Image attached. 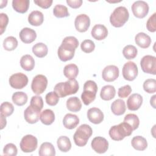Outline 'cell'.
Here are the masks:
<instances>
[{"label": "cell", "mask_w": 156, "mask_h": 156, "mask_svg": "<svg viewBox=\"0 0 156 156\" xmlns=\"http://www.w3.org/2000/svg\"><path fill=\"white\" fill-rule=\"evenodd\" d=\"M132 10L134 16L138 18H144L149 12V5L143 1H136L132 5Z\"/></svg>", "instance_id": "cell-9"}, {"label": "cell", "mask_w": 156, "mask_h": 156, "mask_svg": "<svg viewBox=\"0 0 156 156\" xmlns=\"http://www.w3.org/2000/svg\"><path fill=\"white\" fill-rule=\"evenodd\" d=\"M132 92V88L130 85H126L121 87L118 89V94L119 98H127Z\"/></svg>", "instance_id": "cell-46"}, {"label": "cell", "mask_w": 156, "mask_h": 156, "mask_svg": "<svg viewBox=\"0 0 156 156\" xmlns=\"http://www.w3.org/2000/svg\"><path fill=\"white\" fill-rule=\"evenodd\" d=\"M83 90H89L93 91L96 93H97L98 91V86L96 83L94 81L89 80L85 82V83L83 85Z\"/></svg>", "instance_id": "cell-49"}, {"label": "cell", "mask_w": 156, "mask_h": 156, "mask_svg": "<svg viewBox=\"0 0 156 156\" xmlns=\"http://www.w3.org/2000/svg\"><path fill=\"white\" fill-rule=\"evenodd\" d=\"M138 68L133 62H128L126 63L122 68L123 77L129 81H132L135 79L138 75Z\"/></svg>", "instance_id": "cell-10"}, {"label": "cell", "mask_w": 156, "mask_h": 156, "mask_svg": "<svg viewBox=\"0 0 156 156\" xmlns=\"http://www.w3.org/2000/svg\"><path fill=\"white\" fill-rule=\"evenodd\" d=\"M20 65L26 71H32L35 66V60L30 55L26 54L21 58Z\"/></svg>", "instance_id": "cell-26"}, {"label": "cell", "mask_w": 156, "mask_h": 156, "mask_svg": "<svg viewBox=\"0 0 156 156\" xmlns=\"http://www.w3.org/2000/svg\"><path fill=\"white\" fill-rule=\"evenodd\" d=\"M92 133V129L89 125L86 124L80 125L77 129L73 136L75 144L79 147H83L85 146Z\"/></svg>", "instance_id": "cell-3"}, {"label": "cell", "mask_w": 156, "mask_h": 156, "mask_svg": "<svg viewBox=\"0 0 156 156\" xmlns=\"http://www.w3.org/2000/svg\"><path fill=\"white\" fill-rule=\"evenodd\" d=\"M136 44L141 48H147L151 43V37L144 32H140L135 37Z\"/></svg>", "instance_id": "cell-21"}, {"label": "cell", "mask_w": 156, "mask_h": 156, "mask_svg": "<svg viewBox=\"0 0 156 156\" xmlns=\"http://www.w3.org/2000/svg\"><path fill=\"white\" fill-rule=\"evenodd\" d=\"M14 104L18 106L24 105L27 101V95L23 91H17L13 94L12 97Z\"/></svg>", "instance_id": "cell-34"}, {"label": "cell", "mask_w": 156, "mask_h": 156, "mask_svg": "<svg viewBox=\"0 0 156 156\" xmlns=\"http://www.w3.org/2000/svg\"><path fill=\"white\" fill-rule=\"evenodd\" d=\"M124 122H126L130 125L133 130H136L140 124V120L138 117L136 115L132 113L126 115L124 117Z\"/></svg>", "instance_id": "cell-39"}, {"label": "cell", "mask_w": 156, "mask_h": 156, "mask_svg": "<svg viewBox=\"0 0 156 156\" xmlns=\"http://www.w3.org/2000/svg\"><path fill=\"white\" fill-rule=\"evenodd\" d=\"M10 86L15 89H22L28 83V78L26 75L21 73H15L9 78Z\"/></svg>", "instance_id": "cell-8"}, {"label": "cell", "mask_w": 156, "mask_h": 156, "mask_svg": "<svg viewBox=\"0 0 156 156\" xmlns=\"http://www.w3.org/2000/svg\"><path fill=\"white\" fill-rule=\"evenodd\" d=\"M140 65L143 72L153 75L156 74V57L147 55L142 57Z\"/></svg>", "instance_id": "cell-6"}, {"label": "cell", "mask_w": 156, "mask_h": 156, "mask_svg": "<svg viewBox=\"0 0 156 156\" xmlns=\"http://www.w3.org/2000/svg\"><path fill=\"white\" fill-rule=\"evenodd\" d=\"M9 23V18L7 14L1 13H0V29H1V35L3 34L5 31V28Z\"/></svg>", "instance_id": "cell-48"}, {"label": "cell", "mask_w": 156, "mask_h": 156, "mask_svg": "<svg viewBox=\"0 0 156 156\" xmlns=\"http://www.w3.org/2000/svg\"><path fill=\"white\" fill-rule=\"evenodd\" d=\"M119 73V69L116 66L108 65L103 69L102 77L106 82H113L118 77Z\"/></svg>", "instance_id": "cell-14"}, {"label": "cell", "mask_w": 156, "mask_h": 156, "mask_svg": "<svg viewBox=\"0 0 156 156\" xmlns=\"http://www.w3.org/2000/svg\"><path fill=\"white\" fill-rule=\"evenodd\" d=\"M48 85V79L46 77L42 74L35 76L31 83V88L33 92L37 94H42L46 90Z\"/></svg>", "instance_id": "cell-5"}, {"label": "cell", "mask_w": 156, "mask_h": 156, "mask_svg": "<svg viewBox=\"0 0 156 156\" xmlns=\"http://www.w3.org/2000/svg\"><path fill=\"white\" fill-rule=\"evenodd\" d=\"M96 95V93L93 91L83 90V91L81 94V99L83 104L86 105H88L95 99Z\"/></svg>", "instance_id": "cell-36"}, {"label": "cell", "mask_w": 156, "mask_h": 156, "mask_svg": "<svg viewBox=\"0 0 156 156\" xmlns=\"http://www.w3.org/2000/svg\"><path fill=\"white\" fill-rule=\"evenodd\" d=\"M30 105L41 110L43 107V101L40 96H34L30 99Z\"/></svg>", "instance_id": "cell-47"}, {"label": "cell", "mask_w": 156, "mask_h": 156, "mask_svg": "<svg viewBox=\"0 0 156 156\" xmlns=\"http://www.w3.org/2000/svg\"><path fill=\"white\" fill-rule=\"evenodd\" d=\"M18 46V41L16 38L12 36L7 37L3 41L4 48L9 51L15 50Z\"/></svg>", "instance_id": "cell-35"}, {"label": "cell", "mask_w": 156, "mask_h": 156, "mask_svg": "<svg viewBox=\"0 0 156 156\" xmlns=\"http://www.w3.org/2000/svg\"><path fill=\"white\" fill-rule=\"evenodd\" d=\"M129 13L127 9L123 6L116 7L110 16L111 24L115 27H122L129 20Z\"/></svg>", "instance_id": "cell-4"}, {"label": "cell", "mask_w": 156, "mask_h": 156, "mask_svg": "<svg viewBox=\"0 0 156 156\" xmlns=\"http://www.w3.org/2000/svg\"><path fill=\"white\" fill-rule=\"evenodd\" d=\"M38 144V141L35 136L32 135H26L23 136L20 142V148L24 152H32L34 151Z\"/></svg>", "instance_id": "cell-7"}, {"label": "cell", "mask_w": 156, "mask_h": 156, "mask_svg": "<svg viewBox=\"0 0 156 156\" xmlns=\"http://www.w3.org/2000/svg\"><path fill=\"white\" fill-rule=\"evenodd\" d=\"M40 109L32 105H29L24 112L25 120L29 124L36 123L40 118Z\"/></svg>", "instance_id": "cell-11"}, {"label": "cell", "mask_w": 156, "mask_h": 156, "mask_svg": "<svg viewBox=\"0 0 156 156\" xmlns=\"http://www.w3.org/2000/svg\"><path fill=\"white\" fill-rule=\"evenodd\" d=\"M53 13L54 16L57 18H64L69 15L68 8L61 4L55 5L53 9Z\"/></svg>", "instance_id": "cell-37"}, {"label": "cell", "mask_w": 156, "mask_h": 156, "mask_svg": "<svg viewBox=\"0 0 156 156\" xmlns=\"http://www.w3.org/2000/svg\"><path fill=\"white\" fill-rule=\"evenodd\" d=\"M54 90L59 98H64L76 93L79 90V83L75 79L68 80L65 82L58 83L55 85Z\"/></svg>", "instance_id": "cell-1"}, {"label": "cell", "mask_w": 156, "mask_h": 156, "mask_svg": "<svg viewBox=\"0 0 156 156\" xmlns=\"http://www.w3.org/2000/svg\"><path fill=\"white\" fill-rule=\"evenodd\" d=\"M143 103V97L138 93L132 94L127 101V106L129 110L135 111L139 109Z\"/></svg>", "instance_id": "cell-17"}, {"label": "cell", "mask_w": 156, "mask_h": 156, "mask_svg": "<svg viewBox=\"0 0 156 156\" xmlns=\"http://www.w3.org/2000/svg\"><path fill=\"white\" fill-rule=\"evenodd\" d=\"M63 74L69 80L75 79L79 74V69L75 64H68L64 67Z\"/></svg>", "instance_id": "cell-29"}, {"label": "cell", "mask_w": 156, "mask_h": 156, "mask_svg": "<svg viewBox=\"0 0 156 156\" xmlns=\"http://www.w3.org/2000/svg\"><path fill=\"white\" fill-rule=\"evenodd\" d=\"M66 107L71 112H77L80 110L82 104L77 97H71L66 101Z\"/></svg>", "instance_id": "cell-31"}, {"label": "cell", "mask_w": 156, "mask_h": 156, "mask_svg": "<svg viewBox=\"0 0 156 156\" xmlns=\"http://www.w3.org/2000/svg\"><path fill=\"white\" fill-rule=\"evenodd\" d=\"M126 109L125 102L121 99L115 100L111 105L112 112L115 115L119 116L123 115L126 112Z\"/></svg>", "instance_id": "cell-23"}, {"label": "cell", "mask_w": 156, "mask_h": 156, "mask_svg": "<svg viewBox=\"0 0 156 156\" xmlns=\"http://www.w3.org/2000/svg\"><path fill=\"white\" fill-rule=\"evenodd\" d=\"M45 99L47 104L51 106H54L58 102L59 96L55 92L51 91L46 94Z\"/></svg>", "instance_id": "cell-42"}, {"label": "cell", "mask_w": 156, "mask_h": 156, "mask_svg": "<svg viewBox=\"0 0 156 156\" xmlns=\"http://www.w3.org/2000/svg\"><path fill=\"white\" fill-rule=\"evenodd\" d=\"M93 149L98 154L105 153L108 148V142L102 136H96L94 138L91 143Z\"/></svg>", "instance_id": "cell-12"}, {"label": "cell", "mask_w": 156, "mask_h": 156, "mask_svg": "<svg viewBox=\"0 0 156 156\" xmlns=\"http://www.w3.org/2000/svg\"><path fill=\"white\" fill-rule=\"evenodd\" d=\"M18 150L16 146L13 143L7 144L3 149V154L8 156H16Z\"/></svg>", "instance_id": "cell-44"}, {"label": "cell", "mask_w": 156, "mask_h": 156, "mask_svg": "<svg viewBox=\"0 0 156 156\" xmlns=\"http://www.w3.org/2000/svg\"><path fill=\"white\" fill-rule=\"evenodd\" d=\"M137 52L138 51L136 47L130 44L126 46L122 50L124 57L128 60L134 58L136 56Z\"/></svg>", "instance_id": "cell-38"}, {"label": "cell", "mask_w": 156, "mask_h": 156, "mask_svg": "<svg viewBox=\"0 0 156 156\" xmlns=\"http://www.w3.org/2000/svg\"><path fill=\"white\" fill-rule=\"evenodd\" d=\"M104 113L97 107L90 108L87 112V118L88 120L95 124H98L102 122L104 120Z\"/></svg>", "instance_id": "cell-15"}, {"label": "cell", "mask_w": 156, "mask_h": 156, "mask_svg": "<svg viewBox=\"0 0 156 156\" xmlns=\"http://www.w3.org/2000/svg\"><path fill=\"white\" fill-rule=\"evenodd\" d=\"M20 38L24 43H31L37 38L36 32L29 27L23 28L20 32Z\"/></svg>", "instance_id": "cell-18"}, {"label": "cell", "mask_w": 156, "mask_h": 156, "mask_svg": "<svg viewBox=\"0 0 156 156\" xmlns=\"http://www.w3.org/2000/svg\"><path fill=\"white\" fill-rule=\"evenodd\" d=\"M155 97H156V96L154 95L151 98V100H150V104L152 106V107L154 108H155Z\"/></svg>", "instance_id": "cell-53"}, {"label": "cell", "mask_w": 156, "mask_h": 156, "mask_svg": "<svg viewBox=\"0 0 156 156\" xmlns=\"http://www.w3.org/2000/svg\"><path fill=\"white\" fill-rule=\"evenodd\" d=\"M91 36L97 40H102L105 39L108 35L107 27L102 24H96L92 29Z\"/></svg>", "instance_id": "cell-19"}, {"label": "cell", "mask_w": 156, "mask_h": 156, "mask_svg": "<svg viewBox=\"0 0 156 156\" xmlns=\"http://www.w3.org/2000/svg\"><path fill=\"white\" fill-rule=\"evenodd\" d=\"M81 49L85 53L93 52L95 48V44L91 40H85L80 44Z\"/></svg>", "instance_id": "cell-43"}, {"label": "cell", "mask_w": 156, "mask_h": 156, "mask_svg": "<svg viewBox=\"0 0 156 156\" xmlns=\"http://www.w3.org/2000/svg\"><path fill=\"white\" fill-rule=\"evenodd\" d=\"M143 89L148 93H154L156 91V80L154 79H148L143 83Z\"/></svg>", "instance_id": "cell-40"}, {"label": "cell", "mask_w": 156, "mask_h": 156, "mask_svg": "<svg viewBox=\"0 0 156 156\" xmlns=\"http://www.w3.org/2000/svg\"><path fill=\"white\" fill-rule=\"evenodd\" d=\"M1 8H3L4 6H6V4L7 3V1H1Z\"/></svg>", "instance_id": "cell-54"}, {"label": "cell", "mask_w": 156, "mask_h": 156, "mask_svg": "<svg viewBox=\"0 0 156 156\" xmlns=\"http://www.w3.org/2000/svg\"><path fill=\"white\" fill-rule=\"evenodd\" d=\"M40 119L43 124L45 125H51L55 120L54 113L50 109H46L41 113Z\"/></svg>", "instance_id": "cell-30"}, {"label": "cell", "mask_w": 156, "mask_h": 156, "mask_svg": "<svg viewBox=\"0 0 156 156\" xmlns=\"http://www.w3.org/2000/svg\"><path fill=\"white\" fill-rule=\"evenodd\" d=\"M12 7L13 9L21 13H26L29 7V0H13Z\"/></svg>", "instance_id": "cell-28"}, {"label": "cell", "mask_w": 156, "mask_h": 156, "mask_svg": "<svg viewBox=\"0 0 156 156\" xmlns=\"http://www.w3.org/2000/svg\"><path fill=\"white\" fill-rule=\"evenodd\" d=\"M133 129L130 125L126 122L120 123L118 125L112 126L108 132L110 138L115 141H121L126 136H130Z\"/></svg>", "instance_id": "cell-2"}, {"label": "cell", "mask_w": 156, "mask_h": 156, "mask_svg": "<svg viewBox=\"0 0 156 156\" xmlns=\"http://www.w3.org/2000/svg\"><path fill=\"white\" fill-rule=\"evenodd\" d=\"M38 154L40 156H54L55 155V150L51 143L44 142L41 144Z\"/></svg>", "instance_id": "cell-25"}, {"label": "cell", "mask_w": 156, "mask_h": 156, "mask_svg": "<svg viewBox=\"0 0 156 156\" xmlns=\"http://www.w3.org/2000/svg\"><path fill=\"white\" fill-rule=\"evenodd\" d=\"M79 123V119L76 115L68 113L65 115L63 119V124L65 128L68 129H74Z\"/></svg>", "instance_id": "cell-20"}, {"label": "cell", "mask_w": 156, "mask_h": 156, "mask_svg": "<svg viewBox=\"0 0 156 156\" xmlns=\"http://www.w3.org/2000/svg\"><path fill=\"white\" fill-rule=\"evenodd\" d=\"M33 53L39 58L45 57L48 52L47 46L43 43H37L32 47Z\"/></svg>", "instance_id": "cell-33"}, {"label": "cell", "mask_w": 156, "mask_h": 156, "mask_svg": "<svg viewBox=\"0 0 156 156\" xmlns=\"http://www.w3.org/2000/svg\"><path fill=\"white\" fill-rule=\"evenodd\" d=\"M57 147L58 149L63 152L69 151L71 148V143L69 138L66 136H61L57 139Z\"/></svg>", "instance_id": "cell-32"}, {"label": "cell", "mask_w": 156, "mask_h": 156, "mask_svg": "<svg viewBox=\"0 0 156 156\" xmlns=\"http://www.w3.org/2000/svg\"><path fill=\"white\" fill-rule=\"evenodd\" d=\"M79 46V41L73 36H69L65 37L60 46L63 49L69 52H75L76 49Z\"/></svg>", "instance_id": "cell-16"}, {"label": "cell", "mask_w": 156, "mask_h": 156, "mask_svg": "<svg viewBox=\"0 0 156 156\" xmlns=\"http://www.w3.org/2000/svg\"><path fill=\"white\" fill-rule=\"evenodd\" d=\"M68 5L73 9H77L80 7L82 4V0H66Z\"/></svg>", "instance_id": "cell-51"}, {"label": "cell", "mask_w": 156, "mask_h": 156, "mask_svg": "<svg viewBox=\"0 0 156 156\" xmlns=\"http://www.w3.org/2000/svg\"><path fill=\"white\" fill-rule=\"evenodd\" d=\"M7 124V121L5 117L1 114V129H2L4 127H5Z\"/></svg>", "instance_id": "cell-52"}, {"label": "cell", "mask_w": 156, "mask_h": 156, "mask_svg": "<svg viewBox=\"0 0 156 156\" xmlns=\"http://www.w3.org/2000/svg\"><path fill=\"white\" fill-rule=\"evenodd\" d=\"M76 29L80 32H86L90 25V19L85 14H80L76 16L74 21Z\"/></svg>", "instance_id": "cell-13"}, {"label": "cell", "mask_w": 156, "mask_h": 156, "mask_svg": "<svg viewBox=\"0 0 156 156\" xmlns=\"http://www.w3.org/2000/svg\"><path fill=\"white\" fill-rule=\"evenodd\" d=\"M34 3L43 9H48L52 5V0H35Z\"/></svg>", "instance_id": "cell-50"}, {"label": "cell", "mask_w": 156, "mask_h": 156, "mask_svg": "<svg viewBox=\"0 0 156 156\" xmlns=\"http://www.w3.org/2000/svg\"><path fill=\"white\" fill-rule=\"evenodd\" d=\"M116 94V90L113 86L107 85L104 86L101 91L100 96L104 101H110L114 98Z\"/></svg>", "instance_id": "cell-24"}, {"label": "cell", "mask_w": 156, "mask_h": 156, "mask_svg": "<svg viewBox=\"0 0 156 156\" xmlns=\"http://www.w3.org/2000/svg\"><path fill=\"white\" fill-rule=\"evenodd\" d=\"M156 13H154L152 16L149 17L147 23H146V27L149 32H155L156 30Z\"/></svg>", "instance_id": "cell-45"}, {"label": "cell", "mask_w": 156, "mask_h": 156, "mask_svg": "<svg viewBox=\"0 0 156 156\" xmlns=\"http://www.w3.org/2000/svg\"><path fill=\"white\" fill-rule=\"evenodd\" d=\"M132 147L137 151H144L147 147V142L145 138L141 136H134L131 141Z\"/></svg>", "instance_id": "cell-27"}, {"label": "cell", "mask_w": 156, "mask_h": 156, "mask_svg": "<svg viewBox=\"0 0 156 156\" xmlns=\"http://www.w3.org/2000/svg\"><path fill=\"white\" fill-rule=\"evenodd\" d=\"M44 20L43 14L38 10L32 11L28 16V21L30 24L34 26H40Z\"/></svg>", "instance_id": "cell-22"}, {"label": "cell", "mask_w": 156, "mask_h": 156, "mask_svg": "<svg viewBox=\"0 0 156 156\" xmlns=\"http://www.w3.org/2000/svg\"><path fill=\"white\" fill-rule=\"evenodd\" d=\"M0 108H1V114L5 117L10 116L14 111L13 105L9 102H2Z\"/></svg>", "instance_id": "cell-41"}]
</instances>
